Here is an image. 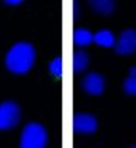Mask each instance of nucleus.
Segmentation results:
<instances>
[{"mask_svg":"<svg viewBox=\"0 0 136 148\" xmlns=\"http://www.w3.org/2000/svg\"><path fill=\"white\" fill-rule=\"evenodd\" d=\"M47 132L40 123L31 122L24 127L20 137V148H46Z\"/></svg>","mask_w":136,"mask_h":148,"instance_id":"f03ea898","label":"nucleus"},{"mask_svg":"<svg viewBox=\"0 0 136 148\" xmlns=\"http://www.w3.org/2000/svg\"><path fill=\"white\" fill-rule=\"evenodd\" d=\"M115 51L119 54H131L136 51V31L128 29L123 31L115 43Z\"/></svg>","mask_w":136,"mask_h":148,"instance_id":"20e7f679","label":"nucleus"},{"mask_svg":"<svg viewBox=\"0 0 136 148\" xmlns=\"http://www.w3.org/2000/svg\"><path fill=\"white\" fill-rule=\"evenodd\" d=\"M131 148H136V146H134V147H131Z\"/></svg>","mask_w":136,"mask_h":148,"instance_id":"4468645a","label":"nucleus"},{"mask_svg":"<svg viewBox=\"0 0 136 148\" xmlns=\"http://www.w3.org/2000/svg\"><path fill=\"white\" fill-rule=\"evenodd\" d=\"M50 71H51V73H52L55 77H58V78L62 77V73H63L62 58H61V57L55 58L53 61L50 63Z\"/></svg>","mask_w":136,"mask_h":148,"instance_id":"f8f14e48","label":"nucleus"},{"mask_svg":"<svg viewBox=\"0 0 136 148\" xmlns=\"http://www.w3.org/2000/svg\"><path fill=\"white\" fill-rule=\"evenodd\" d=\"M36 59V51L29 42H17L9 49L5 66L14 74H25L32 68Z\"/></svg>","mask_w":136,"mask_h":148,"instance_id":"f257e3e1","label":"nucleus"},{"mask_svg":"<svg viewBox=\"0 0 136 148\" xmlns=\"http://www.w3.org/2000/svg\"><path fill=\"white\" fill-rule=\"evenodd\" d=\"M73 42L78 47H87L94 42V34L87 29H77L73 32Z\"/></svg>","mask_w":136,"mask_h":148,"instance_id":"6e6552de","label":"nucleus"},{"mask_svg":"<svg viewBox=\"0 0 136 148\" xmlns=\"http://www.w3.org/2000/svg\"><path fill=\"white\" fill-rule=\"evenodd\" d=\"M90 5L95 11L101 14H110L114 10V3L110 0H95L90 1Z\"/></svg>","mask_w":136,"mask_h":148,"instance_id":"9b49d317","label":"nucleus"},{"mask_svg":"<svg viewBox=\"0 0 136 148\" xmlns=\"http://www.w3.org/2000/svg\"><path fill=\"white\" fill-rule=\"evenodd\" d=\"M89 64L88 54L84 51H77L73 54V71L74 72H83L86 71Z\"/></svg>","mask_w":136,"mask_h":148,"instance_id":"1a4fd4ad","label":"nucleus"},{"mask_svg":"<svg viewBox=\"0 0 136 148\" xmlns=\"http://www.w3.org/2000/svg\"><path fill=\"white\" fill-rule=\"evenodd\" d=\"M82 86L88 94L90 95H100L104 91L105 80L100 74L98 73H89L82 80Z\"/></svg>","mask_w":136,"mask_h":148,"instance_id":"423d86ee","label":"nucleus"},{"mask_svg":"<svg viewBox=\"0 0 136 148\" xmlns=\"http://www.w3.org/2000/svg\"><path fill=\"white\" fill-rule=\"evenodd\" d=\"M20 108L14 101H4L0 104V130L6 131L17 126L20 121Z\"/></svg>","mask_w":136,"mask_h":148,"instance_id":"7ed1b4c3","label":"nucleus"},{"mask_svg":"<svg viewBox=\"0 0 136 148\" xmlns=\"http://www.w3.org/2000/svg\"><path fill=\"white\" fill-rule=\"evenodd\" d=\"M73 128L78 133L89 135V133L95 132V130L98 128V121L90 114H77L73 117Z\"/></svg>","mask_w":136,"mask_h":148,"instance_id":"39448f33","label":"nucleus"},{"mask_svg":"<svg viewBox=\"0 0 136 148\" xmlns=\"http://www.w3.org/2000/svg\"><path fill=\"white\" fill-rule=\"evenodd\" d=\"M124 90L129 95L136 96V67H133L129 72V77L124 82Z\"/></svg>","mask_w":136,"mask_h":148,"instance_id":"9d476101","label":"nucleus"},{"mask_svg":"<svg viewBox=\"0 0 136 148\" xmlns=\"http://www.w3.org/2000/svg\"><path fill=\"white\" fill-rule=\"evenodd\" d=\"M21 3V0H6L5 1V4H8V5H20Z\"/></svg>","mask_w":136,"mask_h":148,"instance_id":"ddd939ff","label":"nucleus"},{"mask_svg":"<svg viewBox=\"0 0 136 148\" xmlns=\"http://www.w3.org/2000/svg\"><path fill=\"white\" fill-rule=\"evenodd\" d=\"M94 42L98 46H100V47L110 48V47H115L116 40L114 34L110 30L104 29V30H99L94 34Z\"/></svg>","mask_w":136,"mask_h":148,"instance_id":"0eeeda50","label":"nucleus"}]
</instances>
